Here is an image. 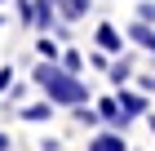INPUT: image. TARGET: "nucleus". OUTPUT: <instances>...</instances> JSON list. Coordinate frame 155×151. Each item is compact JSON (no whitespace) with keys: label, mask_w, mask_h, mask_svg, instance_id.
Returning a JSON list of instances; mask_svg holds the SVG:
<instances>
[{"label":"nucleus","mask_w":155,"mask_h":151,"mask_svg":"<svg viewBox=\"0 0 155 151\" xmlns=\"http://www.w3.org/2000/svg\"><path fill=\"white\" fill-rule=\"evenodd\" d=\"M36 53H40V58H49V62H62V40L40 36V40H36Z\"/></svg>","instance_id":"11"},{"label":"nucleus","mask_w":155,"mask_h":151,"mask_svg":"<svg viewBox=\"0 0 155 151\" xmlns=\"http://www.w3.org/2000/svg\"><path fill=\"white\" fill-rule=\"evenodd\" d=\"M58 13V0H36V31H53V18Z\"/></svg>","instance_id":"10"},{"label":"nucleus","mask_w":155,"mask_h":151,"mask_svg":"<svg viewBox=\"0 0 155 151\" xmlns=\"http://www.w3.org/2000/svg\"><path fill=\"white\" fill-rule=\"evenodd\" d=\"M115 98H120V107H124V116H129V120H146L151 102H146V93H142V89H129V84H120V89H115Z\"/></svg>","instance_id":"4"},{"label":"nucleus","mask_w":155,"mask_h":151,"mask_svg":"<svg viewBox=\"0 0 155 151\" xmlns=\"http://www.w3.org/2000/svg\"><path fill=\"white\" fill-rule=\"evenodd\" d=\"M133 80H137V89H142V93H155V76H133Z\"/></svg>","instance_id":"18"},{"label":"nucleus","mask_w":155,"mask_h":151,"mask_svg":"<svg viewBox=\"0 0 155 151\" xmlns=\"http://www.w3.org/2000/svg\"><path fill=\"white\" fill-rule=\"evenodd\" d=\"M18 116H22V125H45V120H53V116H58V102L40 98V102H27V107H18Z\"/></svg>","instance_id":"6"},{"label":"nucleus","mask_w":155,"mask_h":151,"mask_svg":"<svg viewBox=\"0 0 155 151\" xmlns=\"http://www.w3.org/2000/svg\"><path fill=\"white\" fill-rule=\"evenodd\" d=\"M137 18L142 22H155V0H137Z\"/></svg>","instance_id":"16"},{"label":"nucleus","mask_w":155,"mask_h":151,"mask_svg":"<svg viewBox=\"0 0 155 151\" xmlns=\"http://www.w3.org/2000/svg\"><path fill=\"white\" fill-rule=\"evenodd\" d=\"M84 62H89L84 53H75V49H62V67H67V71H75V76H80V71H84Z\"/></svg>","instance_id":"14"},{"label":"nucleus","mask_w":155,"mask_h":151,"mask_svg":"<svg viewBox=\"0 0 155 151\" xmlns=\"http://www.w3.org/2000/svg\"><path fill=\"white\" fill-rule=\"evenodd\" d=\"M133 76H137V67H133V58H124V53H120V58L111 62V71H107V80L115 84V89H120V84H129Z\"/></svg>","instance_id":"8"},{"label":"nucleus","mask_w":155,"mask_h":151,"mask_svg":"<svg viewBox=\"0 0 155 151\" xmlns=\"http://www.w3.org/2000/svg\"><path fill=\"white\" fill-rule=\"evenodd\" d=\"M0 5H5V0H0Z\"/></svg>","instance_id":"22"},{"label":"nucleus","mask_w":155,"mask_h":151,"mask_svg":"<svg viewBox=\"0 0 155 151\" xmlns=\"http://www.w3.org/2000/svg\"><path fill=\"white\" fill-rule=\"evenodd\" d=\"M93 107H97V116H102V125H107V129H120V133H129V129H133V120L124 116V107H120V98H115V93L97 98Z\"/></svg>","instance_id":"2"},{"label":"nucleus","mask_w":155,"mask_h":151,"mask_svg":"<svg viewBox=\"0 0 155 151\" xmlns=\"http://www.w3.org/2000/svg\"><path fill=\"white\" fill-rule=\"evenodd\" d=\"M31 84H40L49 102H58V111H62V107L71 111V107H84V102H89V84H84L75 71H67L62 62H49V58H40V62H36Z\"/></svg>","instance_id":"1"},{"label":"nucleus","mask_w":155,"mask_h":151,"mask_svg":"<svg viewBox=\"0 0 155 151\" xmlns=\"http://www.w3.org/2000/svg\"><path fill=\"white\" fill-rule=\"evenodd\" d=\"M71 116H75V125H84V129H102V116H97V107L89 111V102H84V107H71Z\"/></svg>","instance_id":"12"},{"label":"nucleus","mask_w":155,"mask_h":151,"mask_svg":"<svg viewBox=\"0 0 155 151\" xmlns=\"http://www.w3.org/2000/svg\"><path fill=\"white\" fill-rule=\"evenodd\" d=\"M58 13L67 18V22H80V18L93 13V0H58Z\"/></svg>","instance_id":"9"},{"label":"nucleus","mask_w":155,"mask_h":151,"mask_svg":"<svg viewBox=\"0 0 155 151\" xmlns=\"http://www.w3.org/2000/svg\"><path fill=\"white\" fill-rule=\"evenodd\" d=\"M9 147H13V138L5 133V129H0V151H9Z\"/></svg>","instance_id":"20"},{"label":"nucleus","mask_w":155,"mask_h":151,"mask_svg":"<svg viewBox=\"0 0 155 151\" xmlns=\"http://www.w3.org/2000/svg\"><path fill=\"white\" fill-rule=\"evenodd\" d=\"M93 45L107 49L111 58H120V53H124V36H120L115 22H97V27H93Z\"/></svg>","instance_id":"5"},{"label":"nucleus","mask_w":155,"mask_h":151,"mask_svg":"<svg viewBox=\"0 0 155 151\" xmlns=\"http://www.w3.org/2000/svg\"><path fill=\"white\" fill-rule=\"evenodd\" d=\"M129 40H133V45H142L146 53H155V22L133 18V22H129Z\"/></svg>","instance_id":"7"},{"label":"nucleus","mask_w":155,"mask_h":151,"mask_svg":"<svg viewBox=\"0 0 155 151\" xmlns=\"http://www.w3.org/2000/svg\"><path fill=\"white\" fill-rule=\"evenodd\" d=\"M0 22H5V13H0Z\"/></svg>","instance_id":"21"},{"label":"nucleus","mask_w":155,"mask_h":151,"mask_svg":"<svg viewBox=\"0 0 155 151\" xmlns=\"http://www.w3.org/2000/svg\"><path fill=\"white\" fill-rule=\"evenodd\" d=\"M89 151H133L129 133H120V129H93V138H89Z\"/></svg>","instance_id":"3"},{"label":"nucleus","mask_w":155,"mask_h":151,"mask_svg":"<svg viewBox=\"0 0 155 151\" xmlns=\"http://www.w3.org/2000/svg\"><path fill=\"white\" fill-rule=\"evenodd\" d=\"M40 151H62V142L58 138H40Z\"/></svg>","instance_id":"19"},{"label":"nucleus","mask_w":155,"mask_h":151,"mask_svg":"<svg viewBox=\"0 0 155 151\" xmlns=\"http://www.w3.org/2000/svg\"><path fill=\"white\" fill-rule=\"evenodd\" d=\"M13 18L22 27H36V0H13Z\"/></svg>","instance_id":"13"},{"label":"nucleus","mask_w":155,"mask_h":151,"mask_svg":"<svg viewBox=\"0 0 155 151\" xmlns=\"http://www.w3.org/2000/svg\"><path fill=\"white\" fill-rule=\"evenodd\" d=\"M89 67H93V71H111V53H107V49H89Z\"/></svg>","instance_id":"15"},{"label":"nucleus","mask_w":155,"mask_h":151,"mask_svg":"<svg viewBox=\"0 0 155 151\" xmlns=\"http://www.w3.org/2000/svg\"><path fill=\"white\" fill-rule=\"evenodd\" d=\"M13 84H18V80H13V67H0V93H9Z\"/></svg>","instance_id":"17"}]
</instances>
